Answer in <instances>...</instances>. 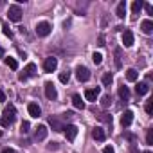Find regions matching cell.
Instances as JSON below:
<instances>
[{"label":"cell","mask_w":153,"mask_h":153,"mask_svg":"<svg viewBox=\"0 0 153 153\" xmlns=\"http://www.w3.org/2000/svg\"><path fill=\"white\" fill-rule=\"evenodd\" d=\"M15 119H16V110H15L13 105H9V106L4 110V117L0 119V124H2L4 128H7V126H11V124L15 123Z\"/></svg>","instance_id":"obj_1"},{"label":"cell","mask_w":153,"mask_h":153,"mask_svg":"<svg viewBox=\"0 0 153 153\" xmlns=\"http://www.w3.org/2000/svg\"><path fill=\"white\" fill-rule=\"evenodd\" d=\"M33 76H36V65L34 63H27V67L24 68V72L18 76L20 81H27V78H33Z\"/></svg>","instance_id":"obj_2"},{"label":"cell","mask_w":153,"mask_h":153,"mask_svg":"<svg viewBox=\"0 0 153 153\" xmlns=\"http://www.w3.org/2000/svg\"><path fill=\"white\" fill-rule=\"evenodd\" d=\"M7 15H9V20L11 22H20L22 20V9H20V6H9V11H7Z\"/></svg>","instance_id":"obj_3"},{"label":"cell","mask_w":153,"mask_h":153,"mask_svg":"<svg viewBox=\"0 0 153 153\" xmlns=\"http://www.w3.org/2000/svg\"><path fill=\"white\" fill-rule=\"evenodd\" d=\"M51 31H52V27H51L49 22H40V24L36 25V34L42 36V38H43V36H49Z\"/></svg>","instance_id":"obj_4"},{"label":"cell","mask_w":153,"mask_h":153,"mask_svg":"<svg viewBox=\"0 0 153 153\" xmlns=\"http://www.w3.org/2000/svg\"><path fill=\"white\" fill-rule=\"evenodd\" d=\"M63 130H65L67 140H70V142L78 137V126H76V124H67V126H63Z\"/></svg>","instance_id":"obj_5"},{"label":"cell","mask_w":153,"mask_h":153,"mask_svg":"<svg viewBox=\"0 0 153 153\" xmlns=\"http://www.w3.org/2000/svg\"><path fill=\"white\" fill-rule=\"evenodd\" d=\"M76 78H78L79 81H88L90 79V70L87 68V67H78L76 68Z\"/></svg>","instance_id":"obj_6"},{"label":"cell","mask_w":153,"mask_h":153,"mask_svg":"<svg viewBox=\"0 0 153 153\" xmlns=\"http://www.w3.org/2000/svg\"><path fill=\"white\" fill-rule=\"evenodd\" d=\"M45 96H47V99H51V101H56V99H58V92H56L54 83H51V81L45 83Z\"/></svg>","instance_id":"obj_7"},{"label":"cell","mask_w":153,"mask_h":153,"mask_svg":"<svg viewBox=\"0 0 153 153\" xmlns=\"http://www.w3.org/2000/svg\"><path fill=\"white\" fill-rule=\"evenodd\" d=\"M56 68H58V59L56 58H47L43 61V70L45 72H54Z\"/></svg>","instance_id":"obj_8"},{"label":"cell","mask_w":153,"mask_h":153,"mask_svg":"<svg viewBox=\"0 0 153 153\" xmlns=\"http://www.w3.org/2000/svg\"><path fill=\"white\" fill-rule=\"evenodd\" d=\"M47 137V126L45 124H38V128H36V131H34V140H43Z\"/></svg>","instance_id":"obj_9"},{"label":"cell","mask_w":153,"mask_h":153,"mask_svg":"<svg viewBox=\"0 0 153 153\" xmlns=\"http://www.w3.org/2000/svg\"><path fill=\"white\" fill-rule=\"evenodd\" d=\"M99 92H101L99 87H96V88H88V90H85V97H87L88 101H96V99L99 97Z\"/></svg>","instance_id":"obj_10"},{"label":"cell","mask_w":153,"mask_h":153,"mask_svg":"<svg viewBox=\"0 0 153 153\" xmlns=\"http://www.w3.org/2000/svg\"><path fill=\"white\" fill-rule=\"evenodd\" d=\"M133 123V112L131 110H126L124 114H123V117H121V124L126 128V126H130Z\"/></svg>","instance_id":"obj_11"},{"label":"cell","mask_w":153,"mask_h":153,"mask_svg":"<svg viewBox=\"0 0 153 153\" xmlns=\"http://www.w3.org/2000/svg\"><path fill=\"white\" fill-rule=\"evenodd\" d=\"M92 137H94L97 142H103V140L106 139V131H105L103 128H99V126H97V128H94V131H92Z\"/></svg>","instance_id":"obj_12"},{"label":"cell","mask_w":153,"mask_h":153,"mask_svg":"<svg viewBox=\"0 0 153 153\" xmlns=\"http://www.w3.org/2000/svg\"><path fill=\"white\" fill-rule=\"evenodd\" d=\"M49 124L52 126V130H54V131H61V130H63L61 121H59L58 117H54V115H51V117H49Z\"/></svg>","instance_id":"obj_13"},{"label":"cell","mask_w":153,"mask_h":153,"mask_svg":"<svg viewBox=\"0 0 153 153\" xmlns=\"http://www.w3.org/2000/svg\"><path fill=\"white\" fill-rule=\"evenodd\" d=\"M123 43H124V47H131L133 45V33L131 31H124L123 33Z\"/></svg>","instance_id":"obj_14"},{"label":"cell","mask_w":153,"mask_h":153,"mask_svg":"<svg viewBox=\"0 0 153 153\" xmlns=\"http://www.w3.org/2000/svg\"><path fill=\"white\" fill-rule=\"evenodd\" d=\"M140 29H142L144 34H151V33H153V22H151V20H142Z\"/></svg>","instance_id":"obj_15"},{"label":"cell","mask_w":153,"mask_h":153,"mask_svg":"<svg viewBox=\"0 0 153 153\" xmlns=\"http://www.w3.org/2000/svg\"><path fill=\"white\" fill-rule=\"evenodd\" d=\"M27 110H29V115H31V117H40V114H42V108H40L36 103H31V105L27 106Z\"/></svg>","instance_id":"obj_16"},{"label":"cell","mask_w":153,"mask_h":153,"mask_svg":"<svg viewBox=\"0 0 153 153\" xmlns=\"http://www.w3.org/2000/svg\"><path fill=\"white\" fill-rule=\"evenodd\" d=\"M72 105L78 108V110H83V108H85V103H83V99H81L79 94H74V96H72Z\"/></svg>","instance_id":"obj_17"},{"label":"cell","mask_w":153,"mask_h":153,"mask_svg":"<svg viewBox=\"0 0 153 153\" xmlns=\"http://www.w3.org/2000/svg\"><path fill=\"white\" fill-rule=\"evenodd\" d=\"M148 90H149L148 83H139V85L135 87V92H137V96H144V94H148Z\"/></svg>","instance_id":"obj_18"},{"label":"cell","mask_w":153,"mask_h":153,"mask_svg":"<svg viewBox=\"0 0 153 153\" xmlns=\"http://www.w3.org/2000/svg\"><path fill=\"white\" fill-rule=\"evenodd\" d=\"M137 76H139V72L135 68H128L126 70V79L128 81H137Z\"/></svg>","instance_id":"obj_19"},{"label":"cell","mask_w":153,"mask_h":153,"mask_svg":"<svg viewBox=\"0 0 153 153\" xmlns=\"http://www.w3.org/2000/svg\"><path fill=\"white\" fill-rule=\"evenodd\" d=\"M101 81H103V85H105V87H110V85L114 83V76H112L110 72H105V74H103V79H101Z\"/></svg>","instance_id":"obj_20"},{"label":"cell","mask_w":153,"mask_h":153,"mask_svg":"<svg viewBox=\"0 0 153 153\" xmlns=\"http://www.w3.org/2000/svg\"><path fill=\"white\" fill-rule=\"evenodd\" d=\"M142 6H144V2H140V0H135V2L131 4V11H133V16L140 13V9H142Z\"/></svg>","instance_id":"obj_21"},{"label":"cell","mask_w":153,"mask_h":153,"mask_svg":"<svg viewBox=\"0 0 153 153\" xmlns=\"http://www.w3.org/2000/svg\"><path fill=\"white\" fill-rule=\"evenodd\" d=\"M115 15H117L119 18H124V15H126V2H121V4L117 6V11H115Z\"/></svg>","instance_id":"obj_22"},{"label":"cell","mask_w":153,"mask_h":153,"mask_svg":"<svg viewBox=\"0 0 153 153\" xmlns=\"http://www.w3.org/2000/svg\"><path fill=\"white\" fill-rule=\"evenodd\" d=\"M4 61H6V65H7L9 68H13V70L18 68V61H16L15 58H4Z\"/></svg>","instance_id":"obj_23"},{"label":"cell","mask_w":153,"mask_h":153,"mask_svg":"<svg viewBox=\"0 0 153 153\" xmlns=\"http://www.w3.org/2000/svg\"><path fill=\"white\" fill-rule=\"evenodd\" d=\"M119 96H121L124 101H128V99H130V90H128V87H124V85L119 87Z\"/></svg>","instance_id":"obj_24"},{"label":"cell","mask_w":153,"mask_h":153,"mask_svg":"<svg viewBox=\"0 0 153 153\" xmlns=\"http://www.w3.org/2000/svg\"><path fill=\"white\" fill-rule=\"evenodd\" d=\"M110 105H112V97H110V96H103V97H101V106H103V108H108Z\"/></svg>","instance_id":"obj_25"},{"label":"cell","mask_w":153,"mask_h":153,"mask_svg":"<svg viewBox=\"0 0 153 153\" xmlns=\"http://www.w3.org/2000/svg\"><path fill=\"white\" fill-rule=\"evenodd\" d=\"M68 79H70V72L68 70H65V72L59 74V81L61 83H68Z\"/></svg>","instance_id":"obj_26"},{"label":"cell","mask_w":153,"mask_h":153,"mask_svg":"<svg viewBox=\"0 0 153 153\" xmlns=\"http://www.w3.org/2000/svg\"><path fill=\"white\" fill-rule=\"evenodd\" d=\"M92 59H94L96 65H99V63L103 61V54H101V52H94V54H92Z\"/></svg>","instance_id":"obj_27"},{"label":"cell","mask_w":153,"mask_h":153,"mask_svg":"<svg viewBox=\"0 0 153 153\" xmlns=\"http://www.w3.org/2000/svg\"><path fill=\"white\" fill-rule=\"evenodd\" d=\"M99 117V121H103V123H108V124H112V115H108V114H101V115H97Z\"/></svg>","instance_id":"obj_28"},{"label":"cell","mask_w":153,"mask_h":153,"mask_svg":"<svg viewBox=\"0 0 153 153\" xmlns=\"http://www.w3.org/2000/svg\"><path fill=\"white\" fill-rule=\"evenodd\" d=\"M29 128H31V124H29V121H24L22 123V126H20V131L25 135V133H29Z\"/></svg>","instance_id":"obj_29"},{"label":"cell","mask_w":153,"mask_h":153,"mask_svg":"<svg viewBox=\"0 0 153 153\" xmlns=\"http://www.w3.org/2000/svg\"><path fill=\"white\" fill-rule=\"evenodd\" d=\"M115 67H121V49H115Z\"/></svg>","instance_id":"obj_30"},{"label":"cell","mask_w":153,"mask_h":153,"mask_svg":"<svg viewBox=\"0 0 153 153\" xmlns=\"http://www.w3.org/2000/svg\"><path fill=\"white\" fill-rule=\"evenodd\" d=\"M146 142H148V144H153V130H148V133H146Z\"/></svg>","instance_id":"obj_31"},{"label":"cell","mask_w":153,"mask_h":153,"mask_svg":"<svg viewBox=\"0 0 153 153\" xmlns=\"http://www.w3.org/2000/svg\"><path fill=\"white\" fill-rule=\"evenodd\" d=\"M146 112L151 115V112H153V101H148V103H146Z\"/></svg>","instance_id":"obj_32"},{"label":"cell","mask_w":153,"mask_h":153,"mask_svg":"<svg viewBox=\"0 0 153 153\" xmlns=\"http://www.w3.org/2000/svg\"><path fill=\"white\" fill-rule=\"evenodd\" d=\"M142 7H144V9H146V13H148V15H151V13H153V7H151V6H149V4H144V6H142Z\"/></svg>","instance_id":"obj_33"},{"label":"cell","mask_w":153,"mask_h":153,"mask_svg":"<svg viewBox=\"0 0 153 153\" xmlns=\"http://www.w3.org/2000/svg\"><path fill=\"white\" fill-rule=\"evenodd\" d=\"M103 153H115V149H114L112 146H106V148L103 149Z\"/></svg>","instance_id":"obj_34"},{"label":"cell","mask_w":153,"mask_h":153,"mask_svg":"<svg viewBox=\"0 0 153 153\" xmlns=\"http://www.w3.org/2000/svg\"><path fill=\"white\" fill-rule=\"evenodd\" d=\"M4 34H6V36H11V29H9V25H4Z\"/></svg>","instance_id":"obj_35"},{"label":"cell","mask_w":153,"mask_h":153,"mask_svg":"<svg viewBox=\"0 0 153 153\" xmlns=\"http://www.w3.org/2000/svg\"><path fill=\"white\" fill-rule=\"evenodd\" d=\"M0 153H16V151H15V149H11V148H4Z\"/></svg>","instance_id":"obj_36"},{"label":"cell","mask_w":153,"mask_h":153,"mask_svg":"<svg viewBox=\"0 0 153 153\" xmlns=\"http://www.w3.org/2000/svg\"><path fill=\"white\" fill-rule=\"evenodd\" d=\"M47 148H49V149H58V142H51Z\"/></svg>","instance_id":"obj_37"},{"label":"cell","mask_w":153,"mask_h":153,"mask_svg":"<svg viewBox=\"0 0 153 153\" xmlns=\"http://www.w3.org/2000/svg\"><path fill=\"white\" fill-rule=\"evenodd\" d=\"M6 101V94L2 92V88H0V103H4Z\"/></svg>","instance_id":"obj_38"},{"label":"cell","mask_w":153,"mask_h":153,"mask_svg":"<svg viewBox=\"0 0 153 153\" xmlns=\"http://www.w3.org/2000/svg\"><path fill=\"white\" fill-rule=\"evenodd\" d=\"M2 58H4V49L0 47V59H2Z\"/></svg>","instance_id":"obj_39"},{"label":"cell","mask_w":153,"mask_h":153,"mask_svg":"<svg viewBox=\"0 0 153 153\" xmlns=\"http://www.w3.org/2000/svg\"><path fill=\"white\" fill-rule=\"evenodd\" d=\"M144 153H151V151H149V149H146V151H144Z\"/></svg>","instance_id":"obj_40"}]
</instances>
